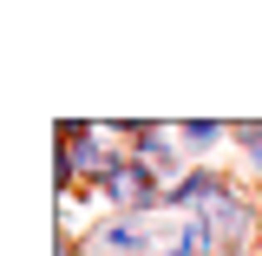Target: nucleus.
Segmentation results:
<instances>
[{
  "label": "nucleus",
  "mask_w": 262,
  "mask_h": 256,
  "mask_svg": "<svg viewBox=\"0 0 262 256\" xmlns=\"http://www.w3.org/2000/svg\"><path fill=\"white\" fill-rule=\"evenodd\" d=\"M98 250H118V256H138V250H151V230H138V224H112L105 237H98Z\"/></svg>",
  "instance_id": "f257e3e1"
},
{
  "label": "nucleus",
  "mask_w": 262,
  "mask_h": 256,
  "mask_svg": "<svg viewBox=\"0 0 262 256\" xmlns=\"http://www.w3.org/2000/svg\"><path fill=\"white\" fill-rule=\"evenodd\" d=\"M112 197H125V204H144V178H138V171H112Z\"/></svg>",
  "instance_id": "f03ea898"
}]
</instances>
